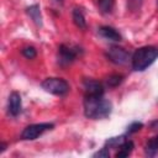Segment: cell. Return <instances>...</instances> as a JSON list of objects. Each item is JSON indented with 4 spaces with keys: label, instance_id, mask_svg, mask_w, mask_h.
<instances>
[{
    "label": "cell",
    "instance_id": "1",
    "mask_svg": "<svg viewBox=\"0 0 158 158\" xmlns=\"http://www.w3.org/2000/svg\"><path fill=\"white\" fill-rule=\"evenodd\" d=\"M112 111V104L101 96L85 95L84 98V115L91 120H101L110 116Z\"/></svg>",
    "mask_w": 158,
    "mask_h": 158
},
{
    "label": "cell",
    "instance_id": "2",
    "mask_svg": "<svg viewBox=\"0 0 158 158\" xmlns=\"http://www.w3.org/2000/svg\"><path fill=\"white\" fill-rule=\"evenodd\" d=\"M158 58V48L153 46H144L135 51L131 57L132 69L136 72H143Z\"/></svg>",
    "mask_w": 158,
    "mask_h": 158
},
{
    "label": "cell",
    "instance_id": "3",
    "mask_svg": "<svg viewBox=\"0 0 158 158\" xmlns=\"http://www.w3.org/2000/svg\"><path fill=\"white\" fill-rule=\"evenodd\" d=\"M41 86L44 91L57 96H64L69 91L68 81L62 78H46L41 83Z\"/></svg>",
    "mask_w": 158,
    "mask_h": 158
},
{
    "label": "cell",
    "instance_id": "4",
    "mask_svg": "<svg viewBox=\"0 0 158 158\" xmlns=\"http://www.w3.org/2000/svg\"><path fill=\"white\" fill-rule=\"evenodd\" d=\"M54 127L53 123L51 122H41V123H33L26 126L22 132H21V138L26 141H33L38 138L41 135H43L46 131H49Z\"/></svg>",
    "mask_w": 158,
    "mask_h": 158
},
{
    "label": "cell",
    "instance_id": "5",
    "mask_svg": "<svg viewBox=\"0 0 158 158\" xmlns=\"http://www.w3.org/2000/svg\"><path fill=\"white\" fill-rule=\"evenodd\" d=\"M80 48L78 47H70L67 44H60L58 48V63L60 65H68L73 63L77 57L79 56Z\"/></svg>",
    "mask_w": 158,
    "mask_h": 158
},
{
    "label": "cell",
    "instance_id": "6",
    "mask_svg": "<svg viewBox=\"0 0 158 158\" xmlns=\"http://www.w3.org/2000/svg\"><path fill=\"white\" fill-rule=\"evenodd\" d=\"M106 57L110 62H112L114 64H118V65H122L125 63L128 62V59L131 58V54L128 51H126L125 48L122 47H118V46H112L107 49L106 52Z\"/></svg>",
    "mask_w": 158,
    "mask_h": 158
},
{
    "label": "cell",
    "instance_id": "7",
    "mask_svg": "<svg viewBox=\"0 0 158 158\" xmlns=\"http://www.w3.org/2000/svg\"><path fill=\"white\" fill-rule=\"evenodd\" d=\"M22 110V101H21V95L17 91H12L9 96L7 101V111L11 116L16 117L21 114Z\"/></svg>",
    "mask_w": 158,
    "mask_h": 158
},
{
    "label": "cell",
    "instance_id": "8",
    "mask_svg": "<svg viewBox=\"0 0 158 158\" xmlns=\"http://www.w3.org/2000/svg\"><path fill=\"white\" fill-rule=\"evenodd\" d=\"M84 89H85V95H90V96L104 95L102 84L98 80H94V79H85L84 80Z\"/></svg>",
    "mask_w": 158,
    "mask_h": 158
},
{
    "label": "cell",
    "instance_id": "9",
    "mask_svg": "<svg viewBox=\"0 0 158 158\" xmlns=\"http://www.w3.org/2000/svg\"><path fill=\"white\" fill-rule=\"evenodd\" d=\"M98 32H99V35H100L102 38L109 40V41L118 42V41H121V38H122L121 35H120L114 27H111V26H101Z\"/></svg>",
    "mask_w": 158,
    "mask_h": 158
},
{
    "label": "cell",
    "instance_id": "10",
    "mask_svg": "<svg viewBox=\"0 0 158 158\" xmlns=\"http://www.w3.org/2000/svg\"><path fill=\"white\" fill-rule=\"evenodd\" d=\"M26 14L30 16V19L33 21V23L37 26V27H41L43 21H42V15H41V9H40V5L35 4V5H31L26 9Z\"/></svg>",
    "mask_w": 158,
    "mask_h": 158
},
{
    "label": "cell",
    "instance_id": "11",
    "mask_svg": "<svg viewBox=\"0 0 158 158\" xmlns=\"http://www.w3.org/2000/svg\"><path fill=\"white\" fill-rule=\"evenodd\" d=\"M133 142L131 139H126L118 148H117V152H116V157L117 158H125V157H128L132 151H133Z\"/></svg>",
    "mask_w": 158,
    "mask_h": 158
},
{
    "label": "cell",
    "instance_id": "12",
    "mask_svg": "<svg viewBox=\"0 0 158 158\" xmlns=\"http://www.w3.org/2000/svg\"><path fill=\"white\" fill-rule=\"evenodd\" d=\"M144 152H146V156L148 157H154L158 154V135H156L154 137L147 141L144 146Z\"/></svg>",
    "mask_w": 158,
    "mask_h": 158
},
{
    "label": "cell",
    "instance_id": "13",
    "mask_svg": "<svg viewBox=\"0 0 158 158\" xmlns=\"http://www.w3.org/2000/svg\"><path fill=\"white\" fill-rule=\"evenodd\" d=\"M72 17H73V22L75 23V26L80 30H85L86 28V21H85V16L83 14V11L80 9H73V14H72Z\"/></svg>",
    "mask_w": 158,
    "mask_h": 158
},
{
    "label": "cell",
    "instance_id": "14",
    "mask_svg": "<svg viewBox=\"0 0 158 158\" xmlns=\"http://www.w3.org/2000/svg\"><path fill=\"white\" fill-rule=\"evenodd\" d=\"M126 139H127V138H126V135H122V136H118V137H111V138L106 139L105 147H107L109 149H110V148H111V149H116V148H118Z\"/></svg>",
    "mask_w": 158,
    "mask_h": 158
},
{
    "label": "cell",
    "instance_id": "15",
    "mask_svg": "<svg viewBox=\"0 0 158 158\" xmlns=\"http://www.w3.org/2000/svg\"><path fill=\"white\" fill-rule=\"evenodd\" d=\"M115 0H98V7L102 14H110L114 9Z\"/></svg>",
    "mask_w": 158,
    "mask_h": 158
},
{
    "label": "cell",
    "instance_id": "16",
    "mask_svg": "<svg viewBox=\"0 0 158 158\" xmlns=\"http://www.w3.org/2000/svg\"><path fill=\"white\" fill-rule=\"evenodd\" d=\"M123 80V75L121 74H112L110 75L107 79H106V84L110 86V88H116L118 86Z\"/></svg>",
    "mask_w": 158,
    "mask_h": 158
},
{
    "label": "cell",
    "instance_id": "17",
    "mask_svg": "<svg viewBox=\"0 0 158 158\" xmlns=\"http://www.w3.org/2000/svg\"><path fill=\"white\" fill-rule=\"evenodd\" d=\"M21 53H22V56H23L25 58H27V59H33V58H36V56H37V51H36V48L32 47V46H26V47H23V48L21 49Z\"/></svg>",
    "mask_w": 158,
    "mask_h": 158
},
{
    "label": "cell",
    "instance_id": "18",
    "mask_svg": "<svg viewBox=\"0 0 158 158\" xmlns=\"http://www.w3.org/2000/svg\"><path fill=\"white\" fill-rule=\"evenodd\" d=\"M142 127H143V123H142V122L133 121L132 123H130V125L127 126V130H126V136H127V135H132V133L138 132V131H139Z\"/></svg>",
    "mask_w": 158,
    "mask_h": 158
},
{
    "label": "cell",
    "instance_id": "19",
    "mask_svg": "<svg viewBox=\"0 0 158 158\" xmlns=\"http://www.w3.org/2000/svg\"><path fill=\"white\" fill-rule=\"evenodd\" d=\"M143 0H127V7L130 11H138L142 6Z\"/></svg>",
    "mask_w": 158,
    "mask_h": 158
},
{
    "label": "cell",
    "instance_id": "20",
    "mask_svg": "<svg viewBox=\"0 0 158 158\" xmlns=\"http://www.w3.org/2000/svg\"><path fill=\"white\" fill-rule=\"evenodd\" d=\"M110 156V151H109V148L107 147H102L100 151H98L96 153H94L93 154V157H99V158H107Z\"/></svg>",
    "mask_w": 158,
    "mask_h": 158
},
{
    "label": "cell",
    "instance_id": "21",
    "mask_svg": "<svg viewBox=\"0 0 158 158\" xmlns=\"http://www.w3.org/2000/svg\"><path fill=\"white\" fill-rule=\"evenodd\" d=\"M151 127H152V130H158V120L153 121V122L151 123Z\"/></svg>",
    "mask_w": 158,
    "mask_h": 158
},
{
    "label": "cell",
    "instance_id": "22",
    "mask_svg": "<svg viewBox=\"0 0 158 158\" xmlns=\"http://www.w3.org/2000/svg\"><path fill=\"white\" fill-rule=\"evenodd\" d=\"M6 146H7V144H6L5 142H1V144H0V153H2V152L6 149Z\"/></svg>",
    "mask_w": 158,
    "mask_h": 158
},
{
    "label": "cell",
    "instance_id": "23",
    "mask_svg": "<svg viewBox=\"0 0 158 158\" xmlns=\"http://www.w3.org/2000/svg\"><path fill=\"white\" fill-rule=\"evenodd\" d=\"M56 2H58V4H60V5H62V4L64 2V0H56Z\"/></svg>",
    "mask_w": 158,
    "mask_h": 158
}]
</instances>
